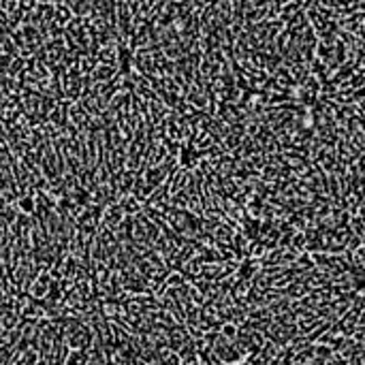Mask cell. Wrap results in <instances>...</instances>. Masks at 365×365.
<instances>
[]
</instances>
